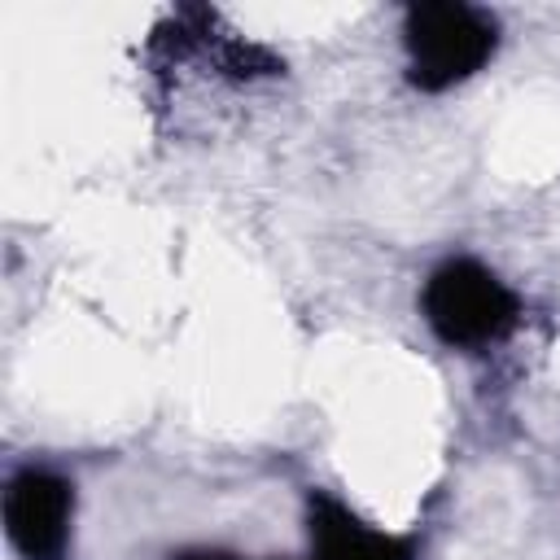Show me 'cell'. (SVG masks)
<instances>
[{
    "mask_svg": "<svg viewBox=\"0 0 560 560\" xmlns=\"http://www.w3.org/2000/svg\"><path fill=\"white\" fill-rule=\"evenodd\" d=\"M420 311L438 341L455 350L499 346L521 319L516 293L477 258H446L433 267L420 289Z\"/></svg>",
    "mask_w": 560,
    "mask_h": 560,
    "instance_id": "cell-1",
    "label": "cell"
},
{
    "mask_svg": "<svg viewBox=\"0 0 560 560\" xmlns=\"http://www.w3.org/2000/svg\"><path fill=\"white\" fill-rule=\"evenodd\" d=\"M494 44H499L494 18L459 0L411 4L402 18L407 79L420 92H446L464 83L494 57Z\"/></svg>",
    "mask_w": 560,
    "mask_h": 560,
    "instance_id": "cell-2",
    "label": "cell"
},
{
    "mask_svg": "<svg viewBox=\"0 0 560 560\" xmlns=\"http://www.w3.org/2000/svg\"><path fill=\"white\" fill-rule=\"evenodd\" d=\"M74 486L48 468H22L4 490V534L22 560H66Z\"/></svg>",
    "mask_w": 560,
    "mask_h": 560,
    "instance_id": "cell-3",
    "label": "cell"
},
{
    "mask_svg": "<svg viewBox=\"0 0 560 560\" xmlns=\"http://www.w3.org/2000/svg\"><path fill=\"white\" fill-rule=\"evenodd\" d=\"M306 529H311V556L315 560H416L411 538H398V534L368 525L359 512H350L332 494H311Z\"/></svg>",
    "mask_w": 560,
    "mask_h": 560,
    "instance_id": "cell-4",
    "label": "cell"
},
{
    "mask_svg": "<svg viewBox=\"0 0 560 560\" xmlns=\"http://www.w3.org/2000/svg\"><path fill=\"white\" fill-rule=\"evenodd\" d=\"M171 560H241V556H228V551H210V547H197V551H179Z\"/></svg>",
    "mask_w": 560,
    "mask_h": 560,
    "instance_id": "cell-5",
    "label": "cell"
}]
</instances>
